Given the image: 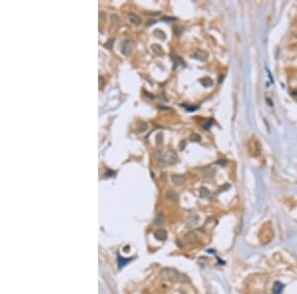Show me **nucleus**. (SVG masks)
Returning a JSON list of instances; mask_svg holds the SVG:
<instances>
[{
    "label": "nucleus",
    "instance_id": "f257e3e1",
    "mask_svg": "<svg viewBox=\"0 0 297 294\" xmlns=\"http://www.w3.org/2000/svg\"><path fill=\"white\" fill-rule=\"evenodd\" d=\"M161 276L166 278V279L173 280V281H182L184 277L182 276L178 270L171 269H165L161 271Z\"/></svg>",
    "mask_w": 297,
    "mask_h": 294
},
{
    "label": "nucleus",
    "instance_id": "f03ea898",
    "mask_svg": "<svg viewBox=\"0 0 297 294\" xmlns=\"http://www.w3.org/2000/svg\"><path fill=\"white\" fill-rule=\"evenodd\" d=\"M192 57H194V59L198 60V61H206L208 60V57H209V54L204 51V50H197L195 51L193 54L191 56Z\"/></svg>",
    "mask_w": 297,
    "mask_h": 294
},
{
    "label": "nucleus",
    "instance_id": "7ed1b4c3",
    "mask_svg": "<svg viewBox=\"0 0 297 294\" xmlns=\"http://www.w3.org/2000/svg\"><path fill=\"white\" fill-rule=\"evenodd\" d=\"M132 46H133V44H132V41H131V40H125V41H123L122 44H121V52H122V54L125 55V56L129 55L130 52H131V51H132Z\"/></svg>",
    "mask_w": 297,
    "mask_h": 294
},
{
    "label": "nucleus",
    "instance_id": "20e7f679",
    "mask_svg": "<svg viewBox=\"0 0 297 294\" xmlns=\"http://www.w3.org/2000/svg\"><path fill=\"white\" fill-rule=\"evenodd\" d=\"M165 160L168 161L169 164H175L176 161H178V155H176V152L173 149L168 150L165 154Z\"/></svg>",
    "mask_w": 297,
    "mask_h": 294
},
{
    "label": "nucleus",
    "instance_id": "39448f33",
    "mask_svg": "<svg viewBox=\"0 0 297 294\" xmlns=\"http://www.w3.org/2000/svg\"><path fill=\"white\" fill-rule=\"evenodd\" d=\"M165 199L169 202H176L178 200V194L173 189H169L165 192Z\"/></svg>",
    "mask_w": 297,
    "mask_h": 294
},
{
    "label": "nucleus",
    "instance_id": "423d86ee",
    "mask_svg": "<svg viewBox=\"0 0 297 294\" xmlns=\"http://www.w3.org/2000/svg\"><path fill=\"white\" fill-rule=\"evenodd\" d=\"M128 18H129V21H130V22H131L133 25L138 26V25H140L141 23H142V19H141V17L139 16V15H137L136 13L130 12V13L128 14Z\"/></svg>",
    "mask_w": 297,
    "mask_h": 294
},
{
    "label": "nucleus",
    "instance_id": "0eeeda50",
    "mask_svg": "<svg viewBox=\"0 0 297 294\" xmlns=\"http://www.w3.org/2000/svg\"><path fill=\"white\" fill-rule=\"evenodd\" d=\"M185 180H186L185 176L181 175V174H173V175H171V181H173V183H174L175 185H181V184H183V183L185 182Z\"/></svg>",
    "mask_w": 297,
    "mask_h": 294
},
{
    "label": "nucleus",
    "instance_id": "6e6552de",
    "mask_svg": "<svg viewBox=\"0 0 297 294\" xmlns=\"http://www.w3.org/2000/svg\"><path fill=\"white\" fill-rule=\"evenodd\" d=\"M196 239H197V236H196L195 232L191 231V232H189L188 234L185 235V237H184L183 241H184L185 244H192V243L195 242Z\"/></svg>",
    "mask_w": 297,
    "mask_h": 294
},
{
    "label": "nucleus",
    "instance_id": "1a4fd4ad",
    "mask_svg": "<svg viewBox=\"0 0 297 294\" xmlns=\"http://www.w3.org/2000/svg\"><path fill=\"white\" fill-rule=\"evenodd\" d=\"M214 175H215V170L209 169L202 174V179L205 180V181H209V180L212 179L213 177H214Z\"/></svg>",
    "mask_w": 297,
    "mask_h": 294
},
{
    "label": "nucleus",
    "instance_id": "9d476101",
    "mask_svg": "<svg viewBox=\"0 0 297 294\" xmlns=\"http://www.w3.org/2000/svg\"><path fill=\"white\" fill-rule=\"evenodd\" d=\"M151 49H152V51L155 52V55H158V56H164V50H163V47L160 46V45H158V44L152 45V46H151Z\"/></svg>",
    "mask_w": 297,
    "mask_h": 294
},
{
    "label": "nucleus",
    "instance_id": "9b49d317",
    "mask_svg": "<svg viewBox=\"0 0 297 294\" xmlns=\"http://www.w3.org/2000/svg\"><path fill=\"white\" fill-rule=\"evenodd\" d=\"M155 237L158 240H165L166 237H168V233H166L165 230L160 229V230H158L157 232L155 233Z\"/></svg>",
    "mask_w": 297,
    "mask_h": 294
},
{
    "label": "nucleus",
    "instance_id": "f8f14e48",
    "mask_svg": "<svg viewBox=\"0 0 297 294\" xmlns=\"http://www.w3.org/2000/svg\"><path fill=\"white\" fill-rule=\"evenodd\" d=\"M155 159H157L158 164L163 165L164 164V161H165V156L163 155V153H161L160 151H157L155 153Z\"/></svg>",
    "mask_w": 297,
    "mask_h": 294
},
{
    "label": "nucleus",
    "instance_id": "ddd939ff",
    "mask_svg": "<svg viewBox=\"0 0 297 294\" xmlns=\"http://www.w3.org/2000/svg\"><path fill=\"white\" fill-rule=\"evenodd\" d=\"M282 289H283V284H282V283L279 282V281L274 282V284L272 286V290H273V292L275 294H279L281 291H282Z\"/></svg>",
    "mask_w": 297,
    "mask_h": 294
},
{
    "label": "nucleus",
    "instance_id": "4468645a",
    "mask_svg": "<svg viewBox=\"0 0 297 294\" xmlns=\"http://www.w3.org/2000/svg\"><path fill=\"white\" fill-rule=\"evenodd\" d=\"M200 83L204 87H209V86L213 85V80L209 77H204V78H202V79L200 80Z\"/></svg>",
    "mask_w": 297,
    "mask_h": 294
},
{
    "label": "nucleus",
    "instance_id": "2eb2a0df",
    "mask_svg": "<svg viewBox=\"0 0 297 294\" xmlns=\"http://www.w3.org/2000/svg\"><path fill=\"white\" fill-rule=\"evenodd\" d=\"M164 222V215L163 214H158L157 217L155 219V225H163Z\"/></svg>",
    "mask_w": 297,
    "mask_h": 294
},
{
    "label": "nucleus",
    "instance_id": "dca6fc26",
    "mask_svg": "<svg viewBox=\"0 0 297 294\" xmlns=\"http://www.w3.org/2000/svg\"><path fill=\"white\" fill-rule=\"evenodd\" d=\"M260 154H262V147H260V144L259 142H257L256 145H254V156H259Z\"/></svg>",
    "mask_w": 297,
    "mask_h": 294
},
{
    "label": "nucleus",
    "instance_id": "f3484780",
    "mask_svg": "<svg viewBox=\"0 0 297 294\" xmlns=\"http://www.w3.org/2000/svg\"><path fill=\"white\" fill-rule=\"evenodd\" d=\"M147 130H148L147 123H145V122H139L138 123V131H139V132L143 133V132H145V131H147Z\"/></svg>",
    "mask_w": 297,
    "mask_h": 294
},
{
    "label": "nucleus",
    "instance_id": "a211bd4d",
    "mask_svg": "<svg viewBox=\"0 0 297 294\" xmlns=\"http://www.w3.org/2000/svg\"><path fill=\"white\" fill-rule=\"evenodd\" d=\"M200 197L201 198H206V197H208L209 196V194H210V191L207 189L206 187H201L200 188Z\"/></svg>",
    "mask_w": 297,
    "mask_h": 294
},
{
    "label": "nucleus",
    "instance_id": "6ab92c4d",
    "mask_svg": "<svg viewBox=\"0 0 297 294\" xmlns=\"http://www.w3.org/2000/svg\"><path fill=\"white\" fill-rule=\"evenodd\" d=\"M154 35L157 37V38H159V39H161V40H164L165 39V34L161 30H155L154 31Z\"/></svg>",
    "mask_w": 297,
    "mask_h": 294
},
{
    "label": "nucleus",
    "instance_id": "aec40b11",
    "mask_svg": "<svg viewBox=\"0 0 297 294\" xmlns=\"http://www.w3.org/2000/svg\"><path fill=\"white\" fill-rule=\"evenodd\" d=\"M190 141H192V142H199L200 140H201V137L198 134H191V136H190Z\"/></svg>",
    "mask_w": 297,
    "mask_h": 294
},
{
    "label": "nucleus",
    "instance_id": "412c9836",
    "mask_svg": "<svg viewBox=\"0 0 297 294\" xmlns=\"http://www.w3.org/2000/svg\"><path fill=\"white\" fill-rule=\"evenodd\" d=\"M173 30H174L175 35H178V36H179L181 33H183V28H182L181 26H175Z\"/></svg>",
    "mask_w": 297,
    "mask_h": 294
},
{
    "label": "nucleus",
    "instance_id": "4be33fe9",
    "mask_svg": "<svg viewBox=\"0 0 297 294\" xmlns=\"http://www.w3.org/2000/svg\"><path fill=\"white\" fill-rule=\"evenodd\" d=\"M113 44H114V39H110V40L108 41V43L104 44V47H105V48H107L108 50H111L112 47H113Z\"/></svg>",
    "mask_w": 297,
    "mask_h": 294
},
{
    "label": "nucleus",
    "instance_id": "5701e85b",
    "mask_svg": "<svg viewBox=\"0 0 297 294\" xmlns=\"http://www.w3.org/2000/svg\"><path fill=\"white\" fill-rule=\"evenodd\" d=\"M155 143H157L158 146L163 144V134H159L157 136V138H155Z\"/></svg>",
    "mask_w": 297,
    "mask_h": 294
},
{
    "label": "nucleus",
    "instance_id": "b1692460",
    "mask_svg": "<svg viewBox=\"0 0 297 294\" xmlns=\"http://www.w3.org/2000/svg\"><path fill=\"white\" fill-rule=\"evenodd\" d=\"M111 22H112L113 25H117L118 24L119 17L117 16V15H112V16H111Z\"/></svg>",
    "mask_w": 297,
    "mask_h": 294
},
{
    "label": "nucleus",
    "instance_id": "393cba45",
    "mask_svg": "<svg viewBox=\"0 0 297 294\" xmlns=\"http://www.w3.org/2000/svg\"><path fill=\"white\" fill-rule=\"evenodd\" d=\"M211 124H212V121L211 120H209V121H206L205 122V124L203 125V128H204L205 130H208L210 127H211Z\"/></svg>",
    "mask_w": 297,
    "mask_h": 294
},
{
    "label": "nucleus",
    "instance_id": "a878e982",
    "mask_svg": "<svg viewBox=\"0 0 297 294\" xmlns=\"http://www.w3.org/2000/svg\"><path fill=\"white\" fill-rule=\"evenodd\" d=\"M113 174H115V172L110 170H107L106 172H105V175H107V176H112Z\"/></svg>",
    "mask_w": 297,
    "mask_h": 294
},
{
    "label": "nucleus",
    "instance_id": "bb28decb",
    "mask_svg": "<svg viewBox=\"0 0 297 294\" xmlns=\"http://www.w3.org/2000/svg\"><path fill=\"white\" fill-rule=\"evenodd\" d=\"M185 144H186L185 141H182L181 143H180V145H179V150H180V151H182V150H183V148H185V146H186Z\"/></svg>",
    "mask_w": 297,
    "mask_h": 294
},
{
    "label": "nucleus",
    "instance_id": "cd10ccee",
    "mask_svg": "<svg viewBox=\"0 0 297 294\" xmlns=\"http://www.w3.org/2000/svg\"><path fill=\"white\" fill-rule=\"evenodd\" d=\"M163 20H164V21H169V20H174V18H169H169H168V17L165 18V17H164Z\"/></svg>",
    "mask_w": 297,
    "mask_h": 294
},
{
    "label": "nucleus",
    "instance_id": "c85d7f7f",
    "mask_svg": "<svg viewBox=\"0 0 297 294\" xmlns=\"http://www.w3.org/2000/svg\"><path fill=\"white\" fill-rule=\"evenodd\" d=\"M155 22V20H153V21H150V22L148 23V26H151V24H154Z\"/></svg>",
    "mask_w": 297,
    "mask_h": 294
},
{
    "label": "nucleus",
    "instance_id": "c756f323",
    "mask_svg": "<svg viewBox=\"0 0 297 294\" xmlns=\"http://www.w3.org/2000/svg\"><path fill=\"white\" fill-rule=\"evenodd\" d=\"M292 94H293V95H294V97H295V98H297V90H295V91H294V92H293Z\"/></svg>",
    "mask_w": 297,
    "mask_h": 294
},
{
    "label": "nucleus",
    "instance_id": "7c9ffc66",
    "mask_svg": "<svg viewBox=\"0 0 297 294\" xmlns=\"http://www.w3.org/2000/svg\"><path fill=\"white\" fill-rule=\"evenodd\" d=\"M295 37H296V38H297V34H296V35H295Z\"/></svg>",
    "mask_w": 297,
    "mask_h": 294
}]
</instances>
